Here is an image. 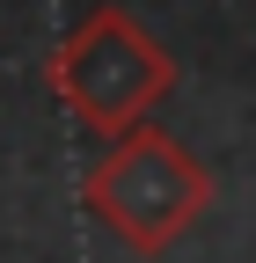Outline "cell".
<instances>
[{"mask_svg":"<svg viewBox=\"0 0 256 263\" xmlns=\"http://www.w3.org/2000/svg\"><path fill=\"white\" fill-rule=\"evenodd\" d=\"M44 88L74 110L81 132L124 139V132H139L176 95V59H169V44L154 37L132 8L103 0V8H88L66 37L51 44Z\"/></svg>","mask_w":256,"mask_h":263,"instance_id":"6da1fadb","label":"cell"},{"mask_svg":"<svg viewBox=\"0 0 256 263\" xmlns=\"http://www.w3.org/2000/svg\"><path fill=\"white\" fill-rule=\"evenodd\" d=\"M81 205L132 256H169L190 227L212 212V168L176 139V132L139 124V132H124V139H103L95 168L81 176Z\"/></svg>","mask_w":256,"mask_h":263,"instance_id":"7a4b0ae2","label":"cell"}]
</instances>
